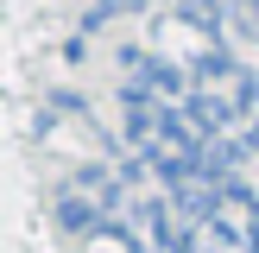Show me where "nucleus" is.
Here are the masks:
<instances>
[{"label": "nucleus", "instance_id": "nucleus-1", "mask_svg": "<svg viewBox=\"0 0 259 253\" xmlns=\"http://www.w3.org/2000/svg\"><path fill=\"white\" fill-rule=\"evenodd\" d=\"M108 222H114V215L101 209L89 190H76V184L57 190V228H63V234H108Z\"/></svg>", "mask_w": 259, "mask_h": 253}, {"label": "nucleus", "instance_id": "nucleus-4", "mask_svg": "<svg viewBox=\"0 0 259 253\" xmlns=\"http://www.w3.org/2000/svg\"><path fill=\"white\" fill-rule=\"evenodd\" d=\"M146 0H95V7L82 13V32H101V25H114V19H126V13H139Z\"/></svg>", "mask_w": 259, "mask_h": 253}, {"label": "nucleus", "instance_id": "nucleus-3", "mask_svg": "<svg viewBox=\"0 0 259 253\" xmlns=\"http://www.w3.org/2000/svg\"><path fill=\"white\" fill-rule=\"evenodd\" d=\"M126 76H139V82H146V89H152L158 101H184L190 89H196L184 63H171V57H152V51H139V63H133Z\"/></svg>", "mask_w": 259, "mask_h": 253}, {"label": "nucleus", "instance_id": "nucleus-2", "mask_svg": "<svg viewBox=\"0 0 259 253\" xmlns=\"http://www.w3.org/2000/svg\"><path fill=\"white\" fill-rule=\"evenodd\" d=\"M190 82H196V89H222V95H234V89L247 82V63L228 57L222 45H209V51H196V57H190Z\"/></svg>", "mask_w": 259, "mask_h": 253}, {"label": "nucleus", "instance_id": "nucleus-5", "mask_svg": "<svg viewBox=\"0 0 259 253\" xmlns=\"http://www.w3.org/2000/svg\"><path fill=\"white\" fill-rule=\"evenodd\" d=\"M247 253H259V222H253V228H247Z\"/></svg>", "mask_w": 259, "mask_h": 253}]
</instances>
